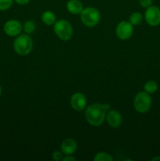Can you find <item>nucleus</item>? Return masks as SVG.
Returning a JSON list of instances; mask_svg holds the SVG:
<instances>
[{
	"label": "nucleus",
	"instance_id": "f257e3e1",
	"mask_svg": "<svg viewBox=\"0 0 160 161\" xmlns=\"http://www.w3.org/2000/svg\"><path fill=\"white\" fill-rule=\"evenodd\" d=\"M110 108L109 104H91L85 108V119L89 125L99 127L106 119L107 113Z\"/></svg>",
	"mask_w": 160,
	"mask_h": 161
},
{
	"label": "nucleus",
	"instance_id": "f03ea898",
	"mask_svg": "<svg viewBox=\"0 0 160 161\" xmlns=\"http://www.w3.org/2000/svg\"><path fill=\"white\" fill-rule=\"evenodd\" d=\"M14 51L20 56H27L33 49V40L28 34H20L13 42Z\"/></svg>",
	"mask_w": 160,
	"mask_h": 161
},
{
	"label": "nucleus",
	"instance_id": "7ed1b4c3",
	"mask_svg": "<svg viewBox=\"0 0 160 161\" xmlns=\"http://www.w3.org/2000/svg\"><path fill=\"white\" fill-rule=\"evenodd\" d=\"M80 19L85 26L93 28L97 26L100 22V14L97 9L89 6L83 9L80 14Z\"/></svg>",
	"mask_w": 160,
	"mask_h": 161
},
{
	"label": "nucleus",
	"instance_id": "20e7f679",
	"mask_svg": "<svg viewBox=\"0 0 160 161\" xmlns=\"http://www.w3.org/2000/svg\"><path fill=\"white\" fill-rule=\"evenodd\" d=\"M152 101L150 94L145 91H140L135 95L133 99V106L135 110L140 113H146L152 107Z\"/></svg>",
	"mask_w": 160,
	"mask_h": 161
},
{
	"label": "nucleus",
	"instance_id": "39448f33",
	"mask_svg": "<svg viewBox=\"0 0 160 161\" xmlns=\"http://www.w3.org/2000/svg\"><path fill=\"white\" fill-rule=\"evenodd\" d=\"M53 31L60 39L68 41L73 36V28L69 21L66 20H59L53 25Z\"/></svg>",
	"mask_w": 160,
	"mask_h": 161
},
{
	"label": "nucleus",
	"instance_id": "423d86ee",
	"mask_svg": "<svg viewBox=\"0 0 160 161\" xmlns=\"http://www.w3.org/2000/svg\"><path fill=\"white\" fill-rule=\"evenodd\" d=\"M116 36L121 40L130 39L133 34V25L130 21L122 20L119 22L115 28Z\"/></svg>",
	"mask_w": 160,
	"mask_h": 161
},
{
	"label": "nucleus",
	"instance_id": "0eeeda50",
	"mask_svg": "<svg viewBox=\"0 0 160 161\" xmlns=\"http://www.w3.org/2000/svg\"><path fill=\"white\" fill-rule=\"evenodd\" d=\"M146 23L152 27H156L160 25V8L156 6H151L147 8L144 13Z\"/></svg>",
	"mask_w": 160,
	"mask_h": 161
},
{
	"label": "nucleus",
	"instance_id": "6e6552de",
	"mask_svg": "<svg viewBox=\"0 0 160 161\" xmlns=\"http://www.w3.org/2000/svg\"><path fill=\"white\" fill-rule=\"evenodd\" d=\"M23 30V25L19 20L11 19L7 20L3 25V31L10 37H17L21 33Z\"/></svg>",
	"mask_w": 160,
	"mask_h": 161
},
{
	"label": "nucleus",
	"instance_id": "1a4fd4ad",
	"mask_svg": "<svg viewBox=\"0 0 160 161\" xmlns=\"http://www.w3.org/2000/svg\"><path fill=\"white\" fill-rule=\"evenodd\" d=\"M70 104L75 111L80 112L84 110L87 105V99L86 95L81 92H76L71 97Z\"/></svg>",
	"mask_w": 160,
	"mask_h": 161
},
{
	"label": "nucleus",
	"instance_id": "9d476101",
	"mask_svg": "<svg viewBox=\"0 0 160 161\" xmlns=\"http://www.w3.org/2000/svg\"><path fill=\"white\" fill-rule=\"evenodd\" d=\"M106 120L108 125L112 128L120 127L122 123V116L119 111L115 109H109L106 116Z\"/></svg>",
	"mask_w": 160,
	"mask_h": 161
},
{
	"label": "nucleus",
	"instance_id": "9b49d317",
	"mask_svg": "<svg viewBox=\"0 0 160 161\" xmlns=\"http://www.w3.org/2000/svg\"><path fill=\"white\" fill-rule=\"evenodd\" d=\"M77 148H78V144L73 138H66L61 145V150L64 154V156L74 154L76 152Z\"/></svg>",
	"mask_w": 160,
	"mask_h": 161
},
{
	"label": "nucleus",
	"instance_id": "f8f14e48",
	"mask_svg": "<svg viewBox=\"0 0 160 161\" xmlns=\"http://www.w3.org/2000/svg\"><path fill=\"white\" fill-rule=\"evenodd\" d=\"M67 11L74 15H78L83 11V5L80 0H69L66 5Z\"/></svg>",
	"mask_w": 160,
	"mask_h": 161
},
{
	"label": "nucleus",
	"instance_id": "ddd939ff",
	"mask_svg": "<svg viewBox=\"0 0 160 161\" xmlns=\"http://www.w3.org/2000/svg\"><path fill=\"white\" fill-rule=\"evenodd\" d=\"M56 14L51 10H46L45 12L42 13V16H41V20L42 23L48 26H51L55 24L56 21Z\"/></svg>",
	"mask_w": 160,
	"mask_h": 161
},
{
	"label": "nucleus",
	"instance_id": "4468645a",
	"mask_svg": "<svg viewBox=\"0 0 160 161\" xmlns=\"http://www.w3.org/2000/svg\"><path fill=\"white\" fill-rule=\"evenodd\" d=\"M158 89V85L157 82L155 80H148L145 83L144 86V90L145 92L148 93V94H152L156 92Z\"/></svg>",
	"mask_w": 160,
	"mask_h": 161
},
{
	"label": "nucleus",
	"instance_id": "2eb2a0df",
	"mask_svg": "<svg viewBox=\"0 0 160 161\" xmlns=\"http://www.w3.org/2000/svg\"><path fill=\"white\" fill-rule=\"evenodd\" d=\"M143 15L139 12H134L132 14H130V17H129V21L130 24L135 26V25H141V22L143 20Z\"/></svg>",
	"mask_w": 160,
	"mask_h": 161
},
{
	"label": "nucleus",
	"instance_id": "dca6fc26",
	"mask_svg": "<svg viewBox=\"0 0 160 161\" xmlns=\"http://www.w3.org/2000/svg\"><path fill=\"white\" fill-rule=\"evenodd\" d=\"M94 161H113L112 156L111 154L108 153L106 152H100L97 153L93 157Z\"/></svg>",
	"mask_w": 160,
	"mask_h": 161
},
{
	"label": "nucleus",
	"instance_id": "f3484780",
	"mask_svg": "<svg viewBox=\"0 0 160 161\" xmlns=\"http://www.w3.org/2000/svg\"><path fill=\"white\" fill-rule=\"evenodd\" d=\"M35 29V24L33 20H27L23 25V30L24 31L25 34L30 35L32 32H34Z\"/></svg>",
	"mask_w": 160,
	"mask_h": 161
},
{
	"label": "nucleus",
	"instance_id": "a211bd4d",
	"mask_svg": "<svg viewBox=\"0 0 160 161\" xmlns=\"http://www.w3.org/2000/svg\"><path fill=\"white\" fill-rule=\"evenodd\" d=\"M14 0H0V11L8 10L13 6Z\"/></svg>",
	"mask_w": 160,
	"mask_h": 161
},
{
	"label": "nucleus",
	"instance_id": "6ab92c4d",
	"mask_svg": "<svg viewBox=\"0 0 160 161\" xmlns=\"http://www.w3.org/2000/svg\"><path fill=\"white\" fill-rule=\"evenodd\" d=\"M64 157V154L61 151H54V152L52 153V159L55 161H61L63 160V158Z\"/></svg>",
	"mask_w": 160,
	"mask_h": 161
},
{
	"label": "nucleus",
	"instance_id": "aec40b11",
	"mask_svg": "<svg viewBox=\"0 0 160 161\" xmlns=\"http://www.w3.org/2000/svg\"><path fill=\"white\" fill-rule=\"evenodd\" d=\"M152 3H153V0H139L140 6L145 9L152 6Z\"/></svg>",
	"mask_w": 160,
	"mask_h": 161
},
{
	"label": "nucleus",
	"instance_id": "412c9836",
	"mask_svg": "<svg viewBox=\"0 0 160 161\" xmlns=\"http://www.w3.org/2000/svg\"><path fill=\"white\" fill-rule=\"evenodd\" d=\"M63 161H76V158L72 157V155H66L63 158Z\"/></svg>",
	"mask_w": 160,
	"mask_h": 161
},
{
	"label": "nucleus",
	"instance_id": "4be33fe9",
	"mask_svg": "<svg viewBox=\"0 0 160 161\" xmlns=\"http://www.w3.org/2000/svg\"><path fill=\"white\" fill-rule=\"evenodd\" d=\"M15 3H17V4L20 5V6H24V5H27L29 3L30 0H14Z\"/></svg>",
	"mask_w": 160,
	"mask_h": 161
},
{
	"label": "nucleus",
	"instance_id": "5701e85b",
	"mask_svg": "<svg viewBox=\"0 0 160 161\" xmlns=\"http://www.w3.org/2000/svg\"><path fill=\"white\" fill-rule=\"evenodd\" d=\"M151 160H152V161H158V160H160V156H157V157H153V158H152Z\"/></svg>",
	"mask_w": 160,
	"mask_h": 161
},
{
	"label": "nucleus",
	"instance_id": "b1692460",
	"mask_svg": "<svg viewBox=\"0 0 160 161\" xmlns=\"http://www.w3.org/2000/svg\"><path fill=\"white\" fill-rule=\"evenodd\" d=\"M2 95V86H0V97H1Z\"/></svg>",
	"mask_w": 160,
	"mask_h": 161
}]
</instances>
